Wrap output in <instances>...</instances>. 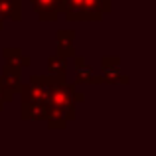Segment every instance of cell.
Masks as SVG:
<instances>
[{"instance_id":"3957f363","label":"cell","mask_w":156,"mask_h":156,"mask_svg":"<svg viewBox=\"0 0 156 156\" xmlns=\"http://www.w3.org/2000/svg\"><path fill=\"white\" fill-rule=\"evenodd\" d=\"M0 81H2V91H4V103L14 101V95L20 91V85H22V65L4 59Z\"/></svg>"},{"instance_id":"8992f818","label":"cell","mask_w":156,"mask_h":156,"mask_svg":"<svg viewBox=\"0 0 156 156\" xmlns=\"http://www.w3.org/2000/svg\"><path fill=\"white\" fill-rule=\"evenodd\" d=\"M75 65V85H99L103 83V75H95L93 69L87 65L83 55H73Z\"/></svg>"},{"instance_id":"6da1fadb","label":"cell","mask_w":156,"mask_h":156,"mask_svg":"<svg viewBox=\"0 0 156 156\" xmlns=\"http://www.w3.org/2000/svg\"><path fill=\"white\" fill-rule=\"evenodd\" d=\"M75 85H69L65 81L53 83L50 97H48V113L46 125L51 130H61L67 126L69 121L75 119Z\"/></svg>"},{"instance_id":"52a82bcc","label":"cell","mask_w":156,"mask_h":156,"mask_svg":"<svg viewBox=\"0 0 156 156\" xmlns=\"http://www.w3.org/2000/svg\"><path fill=\"white\" fill-rule=\"evenodd\" d=\"M55 38H57V55L65 57V59H69V57L75 55V50H73L75 32L73 30H57Z\"/></svg>"},{"instance_id":"277c9868","label":"cell","mask_w":156,"mask_h":156,"mask_svg":"<svg viewBox=\"0 0 156 156\" xmlns=\"http://www.w3.org/2000/svg\"><path fill=\"white\" fill-rule=\"evenodd\" d=\"M40 22H55L63 14L67 0H30Z\"/></svg>"},{"instance_id":"7c38bea8","label":"cell","mask_w":156,"mask_h":156,"mask_svg":"<svg viewBox=\"0 0 156 156\" xmlns=\"http://www.w3.org/2000/svg\"><path fill=\"white\" fill-rule=\"evenodd\" d=\"M4 22H6V18H4L2 10H0V30H4Z\"/></svg>"},{"instance_id":"7a4b0ae2","label":"cell","mask_w":156,"mask_h":156,"mask_svg":"<svg viewBox=\"0 0 156 156\" xmlns=\"http://www.w3.org/2000/svg\"><path fill=\"white\" fill-rule=\"evenodd\" d=\"M107 12L111 0H67L63 14L67 22H99Z\"/></svg>"},{"instance_id":"9c48e42d","label":"cell","mask_w":156,"mask_h":156,"mask_svg":"<svg viewBox=\"0 0 156 156\" xmlns=\"http://www.w3.org/2000/svg\"><path fill=\"white\" fill-rule=\"evenodd\" d=\"M48 73L53 77H59V79H65V75H67V59L61 55H51L50 59H48Z\"/></svg>"},{"instance_id":"4fadbf2b","label":"cell","mask_w":156,"mask_h":156,"mask_svg":"<svg viewBox=\"0 0 156 156\" xmlns=\"http://www.w3.org/2000/svg\"><path fill=\"white\" fill-rule=\"evenodd\" d=\"M0 111H2V109H0Z\"/></svg>"},{"instance_id":"30bf717a","label":"cell","mask_w":156,"mask_h":156,"mask_svg":"<svg viewBox=\"0 0 156 156\" xmlns=\"http://www.w3.org/2000/svg\"><path fill=\"white\" fill-rule=\"evenodd\" d=\"M2 55H4V59H6V61H14V63H20L22 67H28V65H32V57L24 55L20 48H6V50L2 51Z\"/></svg>"},{"instance_id":"ba28073f","label":"cell","mask_w":156,"mask_h":156,"mask_svg":"<svg viewBox=\"0 0 156 156\" xmlns=\"http://www.w3.org/2000/svg\"><path fill=\"white\" fill-rule=\"evenodd\" d=\"M0 10L6 20L20 22L22 20V0H0Z\"/></svg>"},{"instance_id":"5b68a950","label":"cell","mask_w":156,"mask_h":156,"mask_svg":"<svg viewBox=\"0 0 156 156\" xmlns=\"http://www.w3.org/2000/svg\"><path fill=\"white\" fill-rule=\"evenodd\" d=\"M101 67H103V83H109V85H126L129 83V75L121 73V57L105 55L101 59Z\"/></svg>"},{"instance_id":"8fae6325","label":"cell","mask_w":156,"mask_h":156,"mask_svg":"<svg viewBox=\"0 0 156 156\" xmlns=\"http://www.w3.org/2000/svg\"><path fill=\"white\" fill-rule=\"evenodd\" d=\"M4 105L6 103H4V91H2V81H0V109L2 111H4Z\"/></svg>"}]
</instances>
